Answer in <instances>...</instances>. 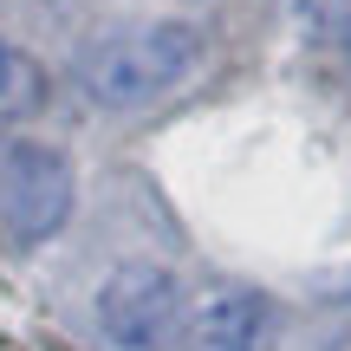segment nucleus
Returning a JSON list of instances; mask_svg holds the SVG:
<instances>
[{
    "label": "nucleus",
    "instance_id": "1",
    "mask_svg": "<svg viewBox=\"0 0 351 351\" xmlns=\"http://www.w3.org/2000/svg\"><path fill=\"white\" fill-rule=\"evenodd\" d=\"M202 39L182 20H137V26H111L78 52V85L104 104V111H137L156 104L169 85H182L195 65Z\"/></svg>",
    "mask_w": 351,
    "mask_h": 351
},
{
    "label": "nucleus",
    "instance_id": "2",
    "mask_svg": "<svg viewBox=\"0 0 351 351\" xmlns=\"http://www.w3.org/2000/svg\"><path fill=\"white\" fill-rule=\"evenodd\" d=\"M72 163L39 137H0V234L33 247L72 221Z\"/></svg>",
    "mask_w": 351,
    "mask_h": 351
},
{
    "label": "nucleus",
    "instance_id": "3",
    "mask_svg": "<svg viewBox=\"0 0 351 351\" xmlns=\"http://www.w3.org/2000/svg\"><path fill=\"white\" fill-rule=\"evenodd\" d=\"M98 332L117 351H163L182 332V287L150 261H124L98 287Z\"/></svg>",
    "mask_w": 351,
    "mask_h": 351
},
{
    "label": "nucleus",
    "instance_id": "4",
    "mask_svg": "<svg viewBox=\"0 0 351 351\" xmlns=\"http://www.w3.org/2000/svg\"><path fill=\"white\" fill-rule=\"evenodd\" d=\"M280 332V306L261 287H208L182 313V351H267Z\"/></svg>",
    "mask_w": 351,
    "mask_h": 351
},
{
    "label": "nucleus",
    "instance_id": "5",
    "mask_svg": "<svg viewBox=\"0 0 351 351\" xmlns=\"http://www.w3.org/2000/svg\"><path fill=\"white\" fill-rule=\"evenodd\" d=\"M39 104H46V65L33 52H20L13 39H0V124L33 117Z\"/></svg>",
    "mask_w": 351,
    "mask_h": 351
},
{
    "label": "nucleus",
    "instance_id": "6",
    "mask_svg": "<svg viewBox=\"0 0 351 351\" xmlns=\"http://www.w3.org/2000/svg\"><path fill=\"white\" fill-rule=\"evenodd\" d=\"M345 33H351V26H345Z\"/></svg>",
    "mask_w": 351,
    "mask_h": 351
}]
</instances>
